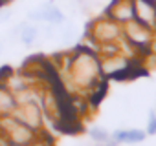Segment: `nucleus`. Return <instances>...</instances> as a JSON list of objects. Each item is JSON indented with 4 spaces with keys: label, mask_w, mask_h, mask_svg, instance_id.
Masks as SVG:
<instances>
[{
    "label": "nucleus",
    "mask_w": 156,
    "mask_h": 146,
    "mask_svg": "<svg viewBox=\"0 0 156 146\" xmlns=\"http://www.w3.org/2000/svg\"><path fill=\"white\" fill-rule=\"evenodd\" d=\"M28 18L33 20V22H46V24H51V26H59V24H64L66 17L64 13L53 6V4H48V6H41L33 11L28 13Z\"/></svg>",
    "instance_id": "obj_6"
},
{
    "label": "nucleus",
    "mask_w": 156,
    "mask_h": 146,
    "mask_svg": "<svg viewBox=\"0 0 156 146\" xmlns=\"http://www.w3.org/2000/svg\"><path fill=\"white\" fill-rule=\"evenodd\" d=\"M88 137L96 144H99V142H105V141L110 139V131L105 130L103 126H92V128H88Z\"/></svg>",
    "instance_id": "obj_11"
},
{
    "label": "nucleus",
    "mask_w": 156,
    "mask_h": 146,
    "mask_svg": "<svg viewBox=\"0 0 156 146\" xmlns=\"http://www.w3.org/2000/svg\"><path fill=\"white\" fill-rule=\"evenodd\" d=\"M90 35L92 38L99 44V46H107V44H116L121 37H123V26L114 22L112 18L105 17V18H99L92 24V29H90Z\"/></svg>",
    "instance_id": "obj_2"
},
{
    "label": "nucleus",
    "mask_w": 156,
    "mask_h": 146,
    "mask_svg": "<svg viewBox=\"0 0 156 146\" xmlns=\"http://www.w3.org/2000/svg\"><path fill=\"white\" fill-rule=\"evenodd\" d=\"M145 133L147 135H156V110L149 111V117H147V128H145Z\"/></svg>",
    "instance_id": "obj_12"
},
{
    "label": "nucleus",
    "mask_w": 156,
    "mask_h": 146,
    "mask_svg": "<svg viewBox=\"0 0 156 146\" xmlns=\"http://www.w3.org/2000/svg\"><path fill=\"white\" fill-rule=\"evenodd\" d=\"M112 141H116L118 144L127 142V144H138L141 141H145L147 133L145 130H138V128H129V130H116L110 133Z\"/></svg>",
    "instance_id": "obj_8"
},
{
    "label": "nucleus",
    "mask_w": 156,
    "mask_h": 146,
    "mask_svg": "<svg viewBox=\"0 0 156 146\" xmlns=\"http://www.w3.org/2000/svg\"><path fill=\"white\" fill-rule=\"evenodd\" d=\"M8 119V124L9 126H4V133H6V141L8 144L11 146H31L35 141H37V131L24 126L22 122L15 121L11 115L6 117Z\"/></svg>",
    "instance_id": "obj_4"
},
{
    "label": "nucleus",
    "mask_w": 156,
    "mask_h": 146,
    "mask_svg": "<svg viewBox=\"0 0 156 146\" xmlns=\"http://www.w3.org/2000/svg\"><path fill=\"white\" fill-rule=\"evenodd\" d=\"M105 17L112 18L114 22L125 26L132 20H136V8H134V0H114V2L107 8Z\"/></svg>",
    "instance_id": "obj_5"
},
{
    "label": "nucleus",
    "mask_w": 156,
    "mask_h": 146,
    "mask_svg": "<svg viewBox=\"0 0 156 146\" xmlns=\"http://www.w3.org/2000/svg\"><path fill=\"white\" fill-rule=\"evenodd\" d=\"M70 79L72 82L81 90H96L105 81L101 69V57L90 49L79 48L70 58Z\"/></svg>",
    "instance_id": "obj_1"
},
{
    "label": "nucleus",
    "mask_w": 156,
    "mask_h": 146,
    "mask_svg": "<svg viewBox=\"0 0 156 146\" xmlns=\"http://www.w3.org/2000/svg\"><path fill=\"white\" fill-rule=\"evenodd\" d=\"M9 17H11V11L9 9H0V22H6Z\"/></svg>",
    "instance_id": "obj_13"
},
{
    "label": "nucleus",
    "mask_w": 156,
    "mask_h": 146,
    "mask_svg": "<svg viewBox=\"0 0 156 146\" xmlns=\"http://www.w3.org/2000/svg\"><path fill=\"white\" fill-rule=\"evenodd\" d=\"M151 2H156V0H151Z\"/></svg>",
    "instance_id": "obj_14"
},
{
    "label": "nucleus",
    "mask_w": 156,
    "mask_h": 146,
    "mask_svg": "<svg viewBox=\"0 0 156 146\" xmlns=\"http://www.w3.org/2000/svg\"><path fill=\"white\" fill-rule=\"evenodd\" d=\"M17 106H19L17 95L13 91H9L2 82H0V119L11 115Z\"/></svg>",
    "instance_id": "obj_9"
},
{
    "label": "nucleus",
    "mask_w": 156,
    "mask_h": 146,
    "mask_svg": "<svg viewBox=\"0 0 156 146\" xmlns=\"http://www.w3.org/2000/svg\"><path fill=\"white\" fill-rule=\"evenodd\" d=\"M136 8V20L149 29H156V2L151 0H134Z\"/></svg>",
    "instance_id": "obj_7"
},
{
    "label": "nucleus",
    "mask_w": 156,
    "mask_h": 146,
    "mask_svg": "<svg viewBox=\"0 0 156 146\" xmlns=\"http://www.w3.org/2000/svg\"><path fill=\"white\" fill-rule=\"evenodd\" d=\"M152 33H154L152 29L140 24L138 20H132L123 26V37H125L127 44L136 51L149 49L152 46Z\"/></svg>",
    "instance_id": "obj_3"
},
{
    "label": "nucleus",
    "mask_w": 156,
    "mask_h": 146,
    "mask_svg": "<svg viewBox=\"0 0 156 146\" xmlns=\"http://www.w3.org/2000/svg\"><path fill=\"white\" fill-rule=\"evenodd\" d=\"M17 33V37H19V40L24 44V46H31V44H35V40L39 38V28L37 26H33V24H20L17 29H13V35Z\"/></svg>",
    "instance_id": "obj_10"
}]
</instances>
